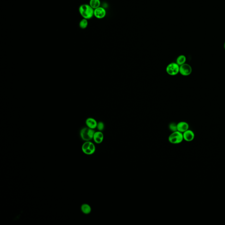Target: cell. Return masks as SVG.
Instances as JSON below:
<instances>
[{
	"label": "cell",
	"mask_w": 225,
	"mask_h": 225,
	"mask_svg": "<svg viewBox=\"0 0 225 225\" xmlns=\"http://www.w3.org/2000/svg\"><path fill=\"white\" fill-rule=\"evenodd\" d=\"M169 127L171 132H176L177 131V124H176L174 122H171L169 125Z\"/></svg>",
	"instance_id": "2e32d148"
},
{
	"label": "cell",
	"mask_w": 225,
	"mask_h": 225,
	"mask_svg": "<svg viewBox=\"0 0 225 225\" xmlns=\"http://www.w3.org/2000/svg\"><path fill=\"white\" fill-rule=\"evenodd\" d=\"M96 128H97V129L99 131L102 132V131H103L104 129V128H105V125H104V123L102 122V121H100V122H98L97 123Z\"/></svg>",
	"instance_id": "e0dca14e"
},
{
	"label": "cell",
	"mask_w": 225,
	"mask_h": 225,
	"mask_svg": "<svg viewBox=\"0 0 225 225\" xmlns=\"http://www.w3.org/2000/svg\"><path fill=\"white\" fill-rule=\"evenodd\" d=\"M166 71L169 75H176L179 73V65L176 62L170 63L167 65Z\"/></svg>",
	"instance_id": "5b68a950"
},
{
	"label": "cell",
	"mask_w": 225,
	"mask_h": 225,
	"mask_svg": "<svg viewBox=\"0 0 225 225\" xmlns=\"http://www.w3.org/2000/svg\"><path fill=\"white\" fill-rule=\"evenodd\" d=\"M95 131L93 129L89 127H84L80 132L81 138L85 141H89L93 138Z\"/></svg>",
	"instance_id": "7a4b0ae2"
},
{
	"label": "cell",
	"mask_w": 225,
	"mask_h": 225,
	"mask_svg": "<svg viewBox=\"0 0 225 225\" xmlns=\"http://www.w3.org/2000/svg\"><path fill=\"white\" fill-rule=\"evenodd\" d=\"M183 139L188 142L193 141L195 138V134L194 132L190 129L186 131L183 133Z\"/></svg>",
	"instance_id": "ba28073f"
},
{
	"label": "cell",
	"mask_w": 225,
	"mask_h": 225,
	"mask_svg": "<svg viewBox=\"0 0 225 225\" xmlns=\"http://www.w3.org/2000/svg\"><path fill=\"white\" fill-rule=\"evenodd\" d=\"M79 12L82 17L87 20H89L94 16V9L88 4L81 5L79 7Z\"/></svg>",
	"instance_id": "6da1fadb"
},
{
	"label": "cell",
	"mask_w": 225,
	"mask_h": 225,
	"mask_svg": "<svg viewBox=\"0 0 225 225\" xmlns=\"http://www.w3.org/2000/svg\"><path fill=\"white\" fill-rule=\"evenodd\" d=\"M192 72V67L189 64L185 63L179 66V73L183 76H189Z\"/></svg>",
	"instance_id": "8992f818"
},
{
	"label": "cell",
	"mask_w": 225,
	"mask_h": 225,
	"mask_svg": "<svg viewBox=\"0 0 225 225\" xmlns=\"http://www.w3.org/2000/svg\"><path fill=\"white\" fill-rule=\"evenodd\" d=\"M93 139L96 143L100 144L102 143L104 139V134L103 133L99 131L95 132Z\"/></svg>",
	"instance_id": "30bf717a"
},
{
	"label": "cell",
	"mask_w": 225,
	"mask_h": 225,
	"mask_svg": "<svg viewBox=\"0 0 225 225\" xmlns=\"http://www.w3.org/2000/svg\"><path fill=\"white\" fill-rule=\"evenodd\" d=\"M189 129V125L186 121H180L177 124V131L183 133Z\"/></svg>",
	"instance_id": "9c48e42d"
},
{
	"label": "cell",
	"mask_w": 225,
	"mask_h": 225,
	"mask_svg": "<svg viewBox=\"0 0 225 225\" xmlns=\"http://www.w3.org/2000/svg\"><path fill=\"white\" fill-rule=\"evenodd\" d=\"M187 61L186 56L183 55H181L177 58L176 63L180 66L183 64L185 63Z\"/></svg>",
	"instance_id": "4fadbf2b"
},
{
	"label": "cell",
	"mask_w": 225,
	"mask_h": 225,
	"mask_svg": "<svg viewBox=\"0 0 225 225\" xmlns=\"http://www.w3.org/2000/svg\"><path fill=\"white\" fill-rule=\"evenodd\" d=\"M97 122L95 119L92 118H88L86 121V124L89 128L94 129L96 128L97 125Z\"/></svg>",
	"instance_id": "8fae6325"
},
{
	"label": "cell",
	"mask_w": 225,
	"mask_h": 225,
	"mask_svg": "<svg viewBox=\"0 0 225 225\" xmlns=\"http://www.w3.org/2000/svg\"><path fill=\"white\" fill-rule=\"evenodd\" d=\"M224 49H225V43H224Z\"/></svg>",
	"instance_id": "ac0fdd59"
},
{
	"label": "cell",
	"mask_w": 225,
	"mask_h": 225,
	"mask_svg": "<svg viewBox=\"0 0 225 225\" xmlns=\"http://www.w3.org/2000/svg\"><path fill=\"white\" fill-rule=\"evenodd\" d=\"M107 12L104 8L100 7L94 9V15L97 19H102L106 16Z\"/></svg>",
	"instance_id": "52a82bcc"
},
{
	"label": "cell",
	"mask_w": 225,
	"mask_h": 225,
	"mask_svg": "<svg viewBox=\"0 0 225 225\" xmlns=\"http://www.w3.org/2000/svg\"><path fill=\"white\" fill-rule=\"evenodd\" d=\"M101 1L100 0H90L89 5L94 9H96L100 6Z\"/></svg>",
	"instance_id": "5bb4252c"
},
{
	"label": "cell",
	"mask_w": 225,
	"mask_h": 225,
	"mask_svg": "<svg viewBox=\"0 0 225 225\" xmlns=\"http://www.w3.org/2000/svg\"><path fill=\"white\" fill-rule=\"evenodd\" d=\"M81 210L84 214L88 215L91 213L92 208L89 205L87 204H84L81 206Z\"/></svg>",
	"instance_id": "7c38bea8"
},
{
	"label": "cell",
	"mask_w": 225,
	"mask_h": 225,
	"mask_svg": "<svg viewBox=\"0 0 225 225\" xmlns=\"http://www.w3.org/2000/svg\"><path fill=\"white\" fill-rule=\"evenodd\" d=\"M88 24V20L83 18L82 20L80 21L79 22V26L81 29H84L87 28Z\"/></svg>",
	"instance_id": "9a60e30c"
},
{
	"label": "cell",
	"mask_w": 225,
	"mask_h": 225,
	"mask_svg": "<svg viewBox=\"0 0 225 225\" xmlns=\"http://www.w3.org/2000/svg\"><path fill=\"white\" fill-rule=\"evenodd\" d=\"M169 141L171 144H178L180 143L183 141V133L179 131L172 132L169 137Z\"/></svg>",
	"instance_id": "3957f363"
},
{
	"label": "cell",
	"mask_w": 225,
	"mask_h": 225,
	"mask_svg": "<svg viewBox=\"0 0 225 225\" xmlns=\"http://www.w3.org/2000/svg\"><path fill=\"white\" fill-rule=\"evenodd\" d=\"M82 150L87 155H92L95 151V146L94 144L90 141H85L82 146Z\"/></svg>",
	"instance_id": "277c9868"
}]
</instances>
